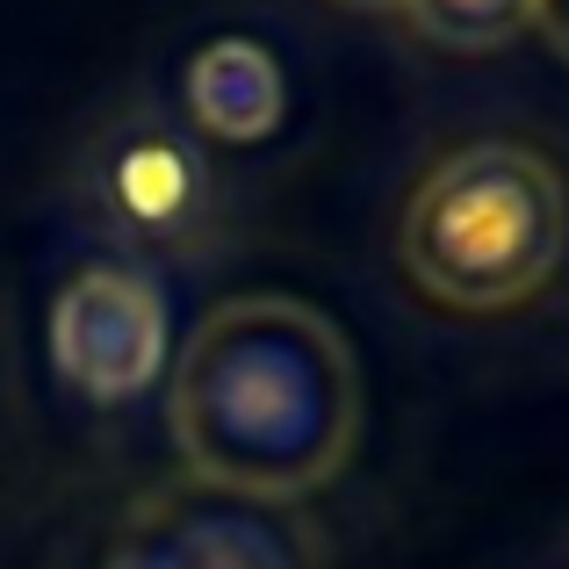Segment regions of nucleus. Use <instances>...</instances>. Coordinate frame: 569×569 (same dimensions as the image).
Returning <instances> with one entry per match:
<instances>
[{"mask_svg": "<svg viewBox=\"0 0 569 569\" xmlns=\"http://www.w3.org/2000/svg\"><path fill=\"white\" fill-rule=\"evenodd\" d=\"M188 476L246 505H296L361 440V368L303 296H231L188 332L167 389Z\"/></svg>", "mask_w": 569, "mask_h": 569, "instance_id": "1", "label": "nucleus"}, {"mask_svg": "<svg viewBox=\"0 0 569 569\" xmlns=\"http://www.w3.org/2000/svg\"><path fill=\"white\" fill-rule=\"evenodd\" d=\"M569 252V188L519 138H476L411 188L397 260L440 310L498 318L556 281Z\"/></svg>", "mask_w": 569, "mask_h": 569, "instance_id": "2", "label": "nucleus"}, {"mask_svg": "<svg viewBox=\"0 0 569 569\" xmlns=\"http://www.w3.org/2000/svg\"><path fill=\"white\" fill-rule=\"evenodd\" d=\"M87 202L130 252L188 260L217 231V173L202 144L159 109H130L87 152Z\"/></svg>", "mask_w": 569, "mask_h": 569, "instance_id": "3", "label": "nucleus"}, {"mask_svg": "<svg viewBox=\"0 0 569 569\" xmlns=\"http://www.w3.org/2000/svg\"><path fill=\"white\" fill-rule=\"evenodd\" d=\"M51 361L87 403H130L167 368V296L138 267H87L51 303Z\"/></svg>", "mask_w": 569, "mask_h": 569, "instance_id": "4", "label": "nucleus"}, {"mask_svg": "<svg viewBox=\"0 0 569 569\" xmlns=\"http://www.w3.org/2000/svg\"><path fill=\"white\" fill-rule=\"evenodd\" d=\"M281 66L252 37H217L188 58V123L217 144H260L281 123Z\"/></svg>", "mask_w": 569, "mask_h": 569, "instance_id": "5", "label": "nucleus"}, {"mask_svg": "<svg viewBox=\"0 0 569 569\" xmlns=\"http://www.w3.org/2000/svg\"><path fill=\"white\" fill-rule=\"evenodd\" d=\"M144 533L167 569H303L296 548L252 512H167Z\"/></svg>", "mask_w": 569, "mask_h": 569, "instance_id": "6", "label": "nucleus"}, {"mask_svg": "<svg viewBox=\"0 0 569 569\" xmlns=\"http://www.w3.org/2000/svg\"><path fill=\"white\" fill-rule=\"evenodd\" d=\"M403 22L432 43V51H498V43L527 37L541 22V0H403Z\"/></svg>", "mask_w": 569, "mask_h": 569, "instance_id": "7", "label": "nucleus"}, {"mask_svg": "<svg viewBox=\"0 0 569 569\" xmlns=\"http://www.w3.org/2000/svg\"><path fill=\"white\" fill-rule=\"evenodd\" d=\"M109 569H167V562H159V548H152V533H130V541L123 548H116V562Z\"/></svg>", "mask_w": 569, "mask_h": 569, "instance_id": "8", "label": "nucleus"}, {"mask_svg": "<svg viewBox=\"0 0 569 569\" xmlns=\"http://www.w3.org/2000/svg\"><path fill=\"white\" fill-rule=\"evenodd\" d=\"M533 29H541V37L569 58V0H541V22H533Z\"/></svg>", "mask_w": 569, "mask_h": 569, "instance_id": "9", "label": "nucleus"}, {"mask_svg": "<svg viewBox=\"0 0 569 569\" xmlns=\"http://www.w3.org/2000/svg\"><path fill=\"white\" fill-rule=\"evenodd\" d=\"M339 8H353V14H397L403 0H339Z\"/></svg>", "mask_w": 569, "mask_h": 569, "instance_id": "10", "label": "nucleus"}]
</instances>
